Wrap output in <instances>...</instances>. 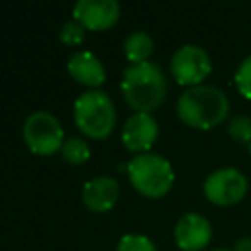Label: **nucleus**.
<instances>
[{
	"instance_id": "f257e3e1",
	"label": "nucleus",
	"mask_w": 251,
	"mask_h": 251,
	"mask_svg": "<svg viewBox=\"0 0 251 251\" xmlns=\"http://www.w3.org/2000/svg\"><path fill=\"white\" fill-rule=\"evenodd\" d=\"M229 100L224 90L212 84H198L186 88L176 100L178 118L196 129H210L226 120Z\"/></svg>"
},
{
	"instance_id": "f03ea898",
	"label": "nucleus",
	"mask_w": 251,
	"mask_h": 251,
	"mask_svg": "<svg viewBox=\"0 0 251 251\" xmlns=\"http://www.w3.org/2000/svg\"><path fill=\"white\" fill-rule=\"evenodd\" d=\"M122 92L135 112L155 110L167 94V78L157 63H131L122 76Z\"/></svg>"
},
{
	"instance_id": "7ed1b4c3",
	"label": "nucleus",
	"mask_w": 251,
	"mask_h": 251,
	"mask_svg": "<svg viewBox=\"0 0 251 251\" xmlns=\"http://www.w3.org/2000/svg\"><path fill=\"white\" fill-rule=\"evenodd\" d=\"M127 176L133 188L145 196L157 198L169 192L175 182L173 165L159 153H139L127 163Z\"/></svg>"
},
{
	"instance_id": "20e7f679",
	"label": "nucleus",
	"mask_w": 251,
	"mask_h": 251,
	"mask_svg": "<svg viewBox=\"0 0 251 251\" xmlns=\"http://www.w3.org/2000/svg\"><path fill=\"white\" fill-rule=\"evenodd\" d=\"M75 122L82 133L88 137L102 139L106 137L116 124V108L110 96L104 90L92 88L75 100Z\"/></svg>"
},
{
	"instance_id": "39448f33",
	"label": "nucleus",
	"mask_w": 251,
	"mask_h": 251,
	"mask_svg": "<svg viewBox=\"0 0 251 251\" xmlns=\"http://www.w3.org/2000/svg\"><path fill=\"white\" fill-rule=\"evenodd\" d=\"M24 141L31 153L51 155L63 147V127L53 114L37 110L24 122Z\"/></svg>"
},
{
	"instance_id": "423d86ee",
	"label": "nucleus",
	"mask_w": 251,
	"mask_h": 251,
	"mask_svg": "<svg viewBox=\"0 0 251 251\" xmlns=\"http://www.w3.org/2000/svg\"><path fill=\"white\" fill-rule=\"evenodd\" d=\"M212 71V59L200 45L186 43L178 47L171 57V73L178 84L198 86Z\"/></svg>"
},
{
	"instance_id": "0eeeda50",
	"label": "nucleus",
	"mask_w": 251,
	"mask_h": 251,
	"mask_svg": "<svg viewBox=\"0 0 251 251\" xmlns=\"http://www.w3.org/2000/svg\"><path fill=\"white\" fill-rule=\"evenodd\" d=\"M204 194L218 206L237 204L247 194V178L235 167L216 169L204 180Z\"/></svg>"
},
{
	"instance_id": "6e6552de",
	"label": "nucleus",
	"mask_w": 251,
	"mask_h": 251,
	"mask_svg": "<svg viewBox=\"0 0 251 251\" xmlns=\"http://www.w3.org/2000/svg\"><path fill=\"white\" fill-rule=\"evenodd\" d=\"M212 239V226L198 212L182 214L175 224V241L182 251H200Z\"/></svg>"
},
{
	"instance_id": "1a4fd4ad",
	"label": "nucleus",
	"mask_w": 251,
	"mask_h": 251,
	"mask_svg": "<svg viewBox=\"0 0 251 251\" xmlns=\"http://www.w3.org/2000/svg\"><path fill=\"white\" fill-rule=\"evenodd\" d=\"M157 135H159V124L147 112L131 114L122 127V141L129 151L147 153V149L155 143Z\"/></svg>"
},
{
	"instance_id": "9d476101",
	"label": "nucleus",
	"mask_w": 251,
	"mask_h": 251,
	"mask_svg": "<svg viewBox=\"0 0 251 251\" xmlns=\"http://www.w3.org/2000/svg\"><path fill=\"white\" fill-rule=\"evenodd\" d=\"M73 16L86 29H106L116 24L120 4L116 0H78L73 6Z\"/></svg>"
},
{
	"instance_id": "9b49d317",
	"label": "nucleus",
	"mask_w": 251,
	"mask_h": 251,
	"mask_svg": "<svg viewBox=\"0 0 251 251\" xmlns=\"http://www.w3.org/2000/svg\"><path fill=\"white\" fill-rule=\"evenodd\" d=\"M120 186L114 176L100 175L84 182L82 188V202L92 212H106L116 204Z\"/></svg>"
},
{
	"instance_id": "f8f14e48",
	"label": "nucleus",
	"mask_w": 251,
	"mask_h": 251,
	"mask_svg": "<svg viewBox=\"0 0 251 251\" xmlns=\"http://www.w3.org/2000/svg\"><path fill=\"white\" fill-rule=\"evenodd\" d=\"M67 69L75 80H78L86 86L96 88L106 78V69H104L102 61L92 51H75L67 61Z\"/></svg>"
},
{
	"instance_id": "ddd939ff",
	"label": "nucleus",
	"mask_w": 251,
	"mask_h": 251,
	"mask_svg": "<svg viewBox=\"0 0 251 251\" xmlns=\"http://www.w3.org/2000/svg\"><path fill=\"white\" fill-rule=\"evenodd\" d=\"M124 53L131 63H143L153 53V39L149 33L137 29L131 31L124 41Z\"/></svg>"
},
{
	"instance_id": "4468645a",
	"label": "nucleus",
	"mask_w": 251,
	"mask_h": 251,
	"mask_svg": "<svg viewBox=\"0 0 251 251\" xmlns=\"http://www.w3.org/2000/svg\"><path fill=\"white\" fill-rule=\"evenodd\" d=\"M61 155H63L65 161L80 165V163H84L90 157V145L84 139H80V137H69V139L63 141Z\"/></svg>"
},
{
	"instance_id": "2eb2a0df",
	"label": "nucleus",
	"mask_w": 251,
	"mask_h": 251,
	"mask_svg": "<svg viewBox=\"0 0 251 251\" xmlns=\"http://www.w3.org/2000/svg\"><path fill=\"white\" fill-rule=\"evenodd\" d=\"M116 251H157L155 243L141 233H126L118 241Z\"/></svg>"
},
{
	"instance_id": "dca6fc26",
	"label": "nucleus",
	"mask_w": 251,
	"mask_h": 251,
	"mask_svg": "<svg viewBox=\"0 0 251 251\" xmlns=\"http://www.w3.org/2000/svg\"><path fill=\"white\" fill-rule=\"evenodd\" d=\"M227 133L235 139V141H241V143H251V118L249 116H233L227 124Z\"/></svg>"
},
{
	"instance_id": "f3484780",
	"label": "nucleus",
	"mask_w": 251,
	"mask_h": 251,
	"mask_svg": "<svg viewBox=\"0 0 251 251\" xmlns=\"http://www.w3.org/2000/svg\"><path fill=\"white\" fill-rule=\"evenodd\" d=\"M235 86L245 98H251V55L239 63L235 71Z\"/></svg>"
},
{
	"instance_id": "a211bd4d",
	"label": "nucleus",
	"mask_w": 251,
	"mask_h": 251,
	"mask_svg": "<svg viewBox=\"0 0 251 251\" xmlns=\"http://www.w3.org/2000/svg\"><path fill=\"white\" fill-rule=\"evenodd\" d=\"M84 31H86V27H84L80 22L71 20V22L63 24L59 37H61V41L67 43V45H78V43L84 39Z\"/></svg>"
},
{
	"instance_id": "6ab92c4d",
	"label": "nucleus",
	"mask_w": 251,
	"mask_h": 251,
	"mask_svg": "<svg viewBox=\"0 0 251 251\" xmlns=\"http://www.w3.org/2000/svg\"><path fill=\"white\" fill-rule=\"evenodd\" d=\"M233 251H251V237H241V239H237Z\"/></svg>"
},
{
	"instance_id": "aec40b11",
	"label": "nucleus",
	"mask_w": 251,
	"mask_h": 251,
	"mask_svg": "<svg viewBox=\"0 0 251 251\" xmlns=\"http://www.w3.org/2000/svg\"><path fill=\"white\" fill-rule=\"evenodd\" d=\"M212 251H233V249H222V247H220V249H212Z\"/></svg>"
},
{
	"instance_id": "412c9836",
	"label": "nucleus",
	"mask_w": 251,
	"mask_h": 251,
	"mask_svg": "<svg viewBox=\"0 0 251 251\" xmlns=\"http://www.w3.org/2000/svg\"><path fill=\"white\" fill-rule=\"evenodd\" d=\"M247 147H249V153H251V143H249V145H247Z\"/></svg>"
}]
</instances>
